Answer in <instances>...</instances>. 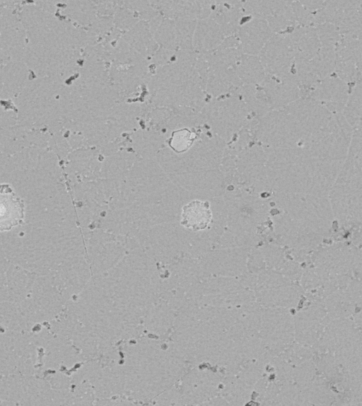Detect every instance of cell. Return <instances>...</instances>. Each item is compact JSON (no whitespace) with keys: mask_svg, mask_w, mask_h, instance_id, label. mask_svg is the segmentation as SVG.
<instances>
[{"mask_svg":"<svg viewBox=\"0 0 362 406\" xmlns=\"http://www.w3.org/2000/svg\"><path fill=\"white\" fill-rule=\"evenodd\" d=\"M122 358L110 359L118 395L137 400H151L182 377L187 363L170 346L164 348L153 339H141L122 348Z\"/></svg>","mask_w":362,"mask_h":406,"instance_id":"cell-1","label":"cell"},{"mask_svg":"<svg viewBox=\"0 0 362 406\" xmlns=\"http://www.w3.org/2000/svg\"><path fill=\"white\" fill-rule=\"evenodd\" d=\"M0 402L6 405H63L64 394L52 389L49 382L30 375L5 376L0 378Z\"/></svg>","mask_w":362,"mask_h":406,"instance_id":"cell-2","label":"cell"},{"mask_svg":"<svg viewBox=\"0 0 362 406\" xmlns=\"http://www.w3.org/2000/svg\"><path fill=\"white\" fill-rule=\"evenodd\" d=\"M23 199L7 184L0 185V232L21 224L25 215Z\"/></svg>","mask_w":362,"mask_h":406,"instance_id":"cell-3","label":"cell"},{"mask_svg":"<svg viewBox=\"0 0 362 406\" xmlns=\"http://www.w3.org/2000/svg\"><path fill=\"white\" fill-rule=\"evenodd\" d=\"M212 218L209 203L194 200L183 207L181 224L193 231L206 228Z\"/></svg>","mask_w":362,"mask_h":406,"instance_id":"cell-4","label":"cell"},{"mask_svg":"<svg viewBox=\"0 0 362 406\" xmlns=\"http://www.w3.org/2000/svg\"><path fill=\"white\" fill-rule=\"evenodd\" d=\"M183 133L174 135L172 141V147L176 148L178 151H185L192 142L191 132L187 130Z\"/></svg>","mask_w":362,"mask_h":406,"instance_id":"cell-5","label":"cell"}]
</instances>
